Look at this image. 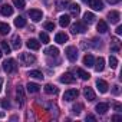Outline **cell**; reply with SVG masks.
<instances>
[{
	"mask_svg": "<svg viewBox=\"0 0 122 122\" xmlns=\"http://www.w3.org/2000/svg\"><path fill=\"white\" fill-rule=\"evenodd\" d=\"M65 53H66V56H68V59L71 60V62H76V59H78V49H76L75 46L66 47Z\"/></svg>",
	"mask_w": 122,
	"mask_h": 122,
	"instance_id": "6da1fadb",
	"label": "cell"
},
{
	"mask_svg": "<svg viewBox=\"0 0 122 122\" xmlns=\"http://www.w3.org/2000/svg\"><path fill=\"white\" fill-rule=\"evenodd\" d=\"M29 17L33 20V22H40L42 20V17H43V13L40 12V10H37V9H32V10H29Z\"/></svg>",
	"mask_w": 122,
	"mask_h": 122,
	"instance_id": "7a4b0ae2",
	"label": "cell"
},
{
	"mask_svg": "<svg viewBox=\"0 0 122 122\" xmlns=\"http://www.w3.org/2000/svg\"><path fill=\"white\" fill-rule=\"evenodd\" d=\"M71 32H72L73 35H76V33H85V32H86V26H85L83 23H81V22H76L75 25H72Z\"/></svg>",
	"mask_w": 122,
	"mask_h": 122,
	"instance_id": "3957f363",
	"label": "cell"
},
{
	"mask_svg": "<svg viewBox=\"0 0 122 122\" xmlns=\"http://www.w3.org/2000/svg\"><path fill=\"white\" fill-rule=\"evenodd\" d=\"M3 69L7 72V73H12V72H15L16 71V62L13 59H9V60H6V62L3 63Z\"/></svg>",
	"mask_w": 122,
	"mask_h": 122,
	"instance_id": "277c9868",
	"label": "cell"
},
{
	"mask_svg": "<svg viewBox=\"0 0 122 122\" xmlns=\"http://www.w3.org/2000/svg\"><path fill=\"white\" fill-rule=\"evenodd\" d=\"M78 95H79V92H78V89H69V91H66L65 93H63V99L65 101H73V99H76L78 98Z\"/></svg>",
	"mask_w": 122,
	"mask_h": 122,
	"instance_id": "5b68a950",
	"label": "cell"
},
{
	"mask_svg": "<svg viewBox=\"0 0 122 122\" xmlns=\"http://www.w3.org/2000/svg\"><path fill=\"white\" fill-rule=\"evenodd\" d=\"M20 60L26 65H30V63L36 62V57L33 55H30V53H20Z\"/></svg>",
	"mask_w": 122,
	"mask_h": 122,
	"instance_id": "8992f818",
	"label": "cell"
},
{
	"mask_svg": "<svg viewBox=\"0 0 122 122\" xmlns=\"http://www.w3.org/2000/svg\"><path fill=\"white\" fill-rule=\"evenodd\" d=\"M16 98H17V103L19 105H23L25 103V89L20 85L16 88Z\"/></svg>",
	"mask_w": 122,
	"mask_h": 122,
	"instance_id": "52a82bcc",
	"label": "cell"
},
{
	"mask_svg": "<svg viewBox=\"0 0 122 122\" xmlns=\"http://www.w3.org/2000/svg\"><path fill=\"white\" fill-rule=\"evenodd\" d=\"M59 81L62 82V83H73L75 81H76V78L72 75V73H69V72H66V73H63L62 76L59 78Z\"/></svg>",
	"mask_w": 122,
	"mask_h": 122,
	"instance_id": "ba28073f",
	"label": "cell"
},
{
	"mask_svg": "<svg viewBox=\"0 0 122 122\" xmlns=\"http://www.w3.org/2000/svg\"><path fill=\"white\" fill-rule=\"evenodd\" d=\"M96 88H98V91H99L101 93H106L109 85H108V82H105L103 79H98V81H96Z\"/></svg>",
	"mask_w": 122,
	"mask_h": 122,
	"instance_id": "9c48e42d",
	"label": "cell"
},
{
	"mask_svg": "<svg viewBox=\"0 0 122 122\" xmlns=\"http://www.w3.org/2000/svg\"><path fill=\"white\" fill-rule=\"evenodd\" d=\"M93 10H102L103 9V3L101 2V0H88V2H86Z\"/></svg>",
	"mask_w": 122,
	"mask_h": 122,
	"instance_id": "30bf717a",
	"label": "cell"
},
{
	"mask_svg": "<svg viewBox=\"0 0 122 122\" xmlns=\"http://www.w3.org/2000/svg\"><path fill=\"white\" fill-rule=\"evenodd\" d=\"M69 12H71V16H73V17H78L79 15H81V7H79V5H76V3H72V5H69Z\"/></svg>",
	"mask_w": 122,
	"mask_h": 122,
	"instance_id": "8fae6325",
	"label": "cell"
},
{
	"mask_svg": "<svg viewBox=\"0 0 122 122\" xmlns=\"http://www.w3.org/2000/svg\"><path fill=\"white\" fill-rule=\"evenodd\" d=\"M108 19H109V22H111V23H119L121 15H119V12L112 10V12H109V13H108Z\"/></svg>",
	"mask_w": 122,
	"mask_h": 122,
	"instance_id": "7c38bea8",
	"label": "cell"
},
{
	"mask_svg": "<svg viewBox=\"0 0 122 122\" xmlns=\"http://www.w3.org/2000/svg\"><path fill=\"white\" fill-rule=\"evenodd\" d=\"M83 96H85L88 101H93V99L96 98V95H95L93 89H92V88H89V86L83 88Z\"/></svg>",
	"mask_w": 122,
	"mask_h": 122,
	"instance_id": "4fadbf2b",
	"label": "cell"
},
{
	"mask_svg": "<svg viewBox=\"0 0 122 122\" xmlns=\"http://www.w3.org/2000/svg\"><path fill=\"white\" fill-rule=\"evenodd\" d=\"M68 40H69V36H68L66 33H63V32H60V33H57V35L55 36V42L59 43V45H62V43H65V42H68Z\"/></svg>",
	"mask_w": 122,
	"mask_h": 122,
	"instance_id": "5bb4252c",
	"label": "cell"
},
{
	"mask_svg": "<svg viewBox=\"0 0 122 122\" xmlns=\"http://www.w3.org/2000/svg\"><path fill=\"white\" fill-rule=\"evenodd\" d=\"M93 66H95V71L96 72H102L105 69V59L103 57H98L96 62L93 63Z\"/></svg>",
	"mask_w": 122,
	"mask_h": 122,
	"instance_id": "9a60e30c",
	"label": "cell"
},
{
	"mask_svg": "<svg viewBox=\"0 0 122 122\" xmlns=\"http://www.w3.org/2000/svg\"><path fill=\"white\" fill-rule=\"evenodd\" d=\"M109 109V105L106 103V102H101V103H98L96 106H95V111L98 112V113H101V115H103V113H106V111Z\"/></svg>",
	"mask_w": 122,
	"mask_h": 122,
	"instance_id": "2e32d148",
	"label": "cell"
},
{
	"mask_svg": "<svg viewBox=\"0 0 122 122\" xmlns=\"http://www.w3.org/2000/svg\"><path fill=\"white\" fill-rule=\"evenodd\" d=\"M93 63H95V57H93L91 53L83 56V65H85V66H88V68H92V66H93Z\"/></svg>",
	"mask_w": 122,
	"mask_h": 122,
	"instance_id": "e0dca14e",
	"label": "cell"
},
{
	"mask_svg": "<svg viewBox=\"0 0 122 122\" xmlns=\"http://www.w3.org/2000/svg\"><path fill=\"white\" fill-rule=\"evenodd\" d=\"M26 46H27L29 49H32V50H37V49L40 47V42L36 40V39H29L27 43H26Z\"/></svg>",
	"mask_w": 122,
	"mask_h": 122,
	"instance_id": "ac0fdd59",
	"label": "cell"
},
{
	"mask_svg": "<svg viewBox=\"0 0 122 122\" xmlns=\"http://www.w3.org/2000/svg\"><path fill=\"white\" fill-rule=\"evenodd\" d=\"M45 92H46L47 95H57V93H59V89H57L55 85L47 83V85L45 86Z\"/></svg>",
	"mask_w": 122,
	"mask_h": 122,
	"instance_id": "d6986e66",
	"label": "cell"
},
{
	"mask_svg": "<svg viewBox=\"0 0 122 122\" xmlns=\"http://www.w3.org/2000/svg\"><path fill=\"white\" fill-rule=\"evenodd\" d=\"M69 23H71V16H68V15H63V16H60V17H59V25L62 26V27H66V26H69Z\"/></svg>",
	"mask_w": 122,
	"mask_h": 122,
	"instance_id": "ffe728a7",
	"label": "cell"
},
{
	"mask_svg": "<svg viewBox=\"0 0 122 122\" xmlns=\"http://www.w3.org/2000/svg\"><path fill=\"white\" fill-rule=\"evenodd\" d=\"M96 29H98L99 33H106V32H108V25H106V22L99 20L98 25H96Z\"/></svg>",
	"mask_w": 122,
	"mask_h": 122,
	"instance_id": "44dd1931",
	"label": "cell"
},
{
	"mask_svg": "<svg viewBox=\"0 0 122 122\" xmlns=\"http://www.w3.org/2000/svg\"><path fill=\"white\" fill-rule=\"evenodd\" d=\"M2 15L3 16H12L13 15V7L12 6H9V5H5V6H2Z\"/></svg>",
	"mask_w": 122,
	"mask_h": 122,
	"instance_id": "7402d4cb",
	"label": "cell"
},
{
	"mask_svg": "<svg viewBox=\"0 0 122 122\" xmlns=\"http://www.w3.org/2000/svg\"><path fill=\"white\" fill-rule=\"evenodd\" d=\"M26 88H27V92H30V93H36V92H39V89H40V86H39L37 83H33V82H29Z\"/></svg>",
	"mask_w": 122,
	"mask_h": 122,
	"instance_id": "603a6c76",
	"label": "cell"
},
{
	"mask_svg": "<svg viewBox=\"0 0 122 122\" xmlns=\"http://www.w3.org/2000/svg\"><path fill=\"white\" fill-rule=\"evenodd\" d=\"M83 20H85V23L91 25V23H93V20H95V15L91 13V12H86V13L83 15Z\"/></svg>",
	"mask_w": 122,
	"mask_h": 122,
	"instance_id": "cb8c5ba5",
	"label": "cell"
},
{
	"mask_svg": "<svg viewBox=\"0 0 122 122\" xmlns=\"http://www.w3.org/2000/svg\"><path fill=\"white\" fill-rule=\"evenodd\" d=\"M15 26H16V27H25V26H26V19L22 17V16H17V17L15 19Z\"/></svg>",
	"mask_w": 122,
	"mask_h": 122,
	"instance_id": "d4e9b609",
	"label": "cell"
},
{
	"mask_svg": "<svg viewBox=\"0 0 122 122\" xmlns=\"http://www.w3.org/2000/svg\"><path fill=\"white\" fill-rule=\"evenodd\" d=\"M12 46H13V49H19L20 46H22V40H20V36H13V39H12Z\"/></svg>",
	"mask_w": 122,
	"mask_h": 122,
	"instance_id": "484cf974",
	"label": "cell"
},
{
	"mask_svg": "<svg viewBox=\"0 0 122 122\" xmlns=\"http://www.w3.org/2000/svg\"><path fill=\"white\" fill-rule=\"evenodd\" d=\"M45 53H46L47 56H57V55H59V49L50 46V47H47V49L45 50Z\"/></svg>",
	"mask_w": 122,
	"mask_h": 122,
	"instance_id": "4316f807",
	"label": "cell"
},
{
	"mask_svg": "<svg viewBox=\"0 0 122 122\" xmlns=\"http://www.w3.org/2000/svg\"><path fill=\"white\" fill-rule=\"evenodd\" d=\"M68 7V2L66 0H56V9L57 10H63Z\"/></svg>",
	"mask_w": 122,
	"mask_h": 122,
	"instance_id": "83f0119b",
	"label": "cell"
},
{
	"mask_svg": "<svg viewBox=\"0 0 122 122\" xmlns=\"http://www.w3.org/2000/svg\"><path fill=\"white\" fill-rule=\"evenodd\" d=\"M10 32V26L7 23H0V35H7Z\"/></svg>",
	"mask_w": 122,
	"mask_h": 122,
	"instance_id": "f1b7e54d",
	"label": "cell"
},
{
	"mask_svg": "<svg viewBox=\"0 0 122 122\" xmlns=\"http://www.w3.org/2000/svg\"><path fill=\"white\" fill-rule=\"evenodd\" d=\"M76 73H78V75H79V78H81V79H83V81H88V79L91 78V75H89L88 72H85L83 69H78V71H76Z\"/></svg>",
	"mask_w": 122,
	"mask_h": 122,
	"instance_id": "f546056e",
	"label": "cell"
},
{
	"mask_svg": "<svg viewBox=\"0 0 122 122\" xmlns=\"http://www.w3.org/2000/svg\"><path fill=\"white\" fill-rule=\"evenodd\" d=\"M29 76L30 78H35V79H43V73L40 71H30L29 72Z\"/></svg>",
	"mask_w": 122,
	"mask_h": 122,
	"instance_id": "4dcf8cb0",
	"label": "cell"
},
{
	"mask_svg": "<svg viewBox=\"0 0 122 122\" xmlns=\"http://www.w3.org/2000/svg\"><path fill=\"white\" fill-rule=\"evenodd\" d=\"M109 66L112 69H116L118 68V59L115 56H109Z\"/></svg>",
	"mask_w": 122,
	"mask_h": 122,
	"instance_id": "1f68e13d",
	"label": "cell"
},
{
	"mask_svg": "<svg viewBox=\"0 0 122 122\" xmlns=\"http://www.w3.org/2000/svg\"><path fill=\"white\" fill-rule=\"evenodd\" d=\"M2 50H3L5 53H10V50H12V47L9 46V43H7L6 40H3V42H2Z\"/></svg>",
	"mask_w": 122,
	"mask_h": 122,
	"instance_id": "d6a6232c",
	"label": "cell"
},
{
	"mask_svg": "<svg viewBox=\"0 0 122 122\" xmlns=\"http://www.w3.org/2000/svg\"><path fill=\"white\" fill-rule=\"evenodd\" d=\"M82 109H83V106H82L81 103H76V105H73V106H72V112H73V113H76V115H79Z\"/></svg>",
	"mask_w": 122,
	"mask_h": 122,
	"instance_id": "836d02e7",
	"label": "cell"
},
{
	"mask_svg": "<svg viewBox=\"0 0 122 122\" xmlns=\"http://www.w3.org/2000/svg\"><path fill=\"white\" fill-rule=\"evenodd\" d=\"M39 39H40V42H42V43H45V45H47V43H49V36H47L46 33H43V32L39 35Z\"/></svg>",
	"mask_w": 122,
	"mask_h": 122,
	"instance_id": "e575fe53",
	"label": "cell"
},
{
	"mask_svg": "<svg viewBox=\"0 0 122 122\" xmlns=\"http://www.w3.org/2000/svg\"><path fill=\"white\" fill-rule=\"evenodd\" d=\"M13 5L19 9H23L25 7V0H13Z\"/></svg>",
	"mask_w": 122,
	"mask_h": 122,
	"instance_id": "d590c367",
	"label": "cell"
},
{
	"mask_svg": "<svg viewBox=\"0 0 122 122\" xmlns=\"http://www.w3.org/2000/svg\"><path fill=\"white\" fill-rule=\"evenodd\" d=\"M45 29H46V30H50V32H53V30H55V23H52V22H47V23H45Z\"/></svg>",
	"mask_w": 122,
	"mask_h": 122,
	"instance_id": "8d00e7d4",
	"label": "cell"
},
{
	"mask_svg": "<svg viewBox=\"0 0 122 122\" xmlns=\"http://www.w3.org/2000/svg\"><path fill=\"white\" fill-rule=\"evenodd\" d=\"M92 46H93L95 49H99V47L102 46V43H101V40H98V39H93V40H92Z\"/></svg>",
	"mask_w": 122,
	"mask_h": 122,
	"instance_id": "74e56055",
	"label": "cell"
},
{
	"mask_svg": "<svg viewBox=\"0 0 122 122\" xmlns=\"http://www.w3.org/2000/svg\"><path fill=\"white\" fill-rule=\"evenodd\" d=\"M0 105H2V108H3V109H9V108H10L9 101H2V102H0Z\"/></svg>",
	"mask_w": 122,
	"mask_h": 122,
	"instance_id": "f35d334b",
	"label": "cell"
},
{
	"mask_svg": "<svg viewBox=\"0 0 122 122\" xmlns=\"http://www.w3.org/2000/svg\"><path fill=\"white\" fill-rule=\"evenodd\" d=\"M86 121H92V122H95L96 119H95V116H93V115H88V116H86Z\"/></svg>",
	"mask_w": 122,
	"mask_h": 122,
	"instance_id": "ab89813d",
	"label": "cell"
},
{
	"mask_svg": "<svg viewBox=\"0 0 122 122\" xmlns=\"http://www.w3.org/2000/svg\"><path fill=\"white\" fill-rule=\"evenodd\" d=\"M106 2L109 3V5H116V3H119L121 0H106Z\"/></svg>",
	"mask_w": 122,
	"mask_h": 122,
	"instance_id": "60d3db41",
	"label": "cell"
},
{
	"mask_svg": "<svg viewBox=\"0 0 122 122\" xmlns=\"http://www.w3.org/2000/svg\"><path fill=\"white\" fill-rule=\"evenodd\" d=\"M113 93H115V95H118V93H119V86H118V85H115V86H113Z\"/></svg>",
	"mask_w": 122,
	"mask_h": 122,
	"instance_id": "b9f144b4",
	"label": "cell"
},
{
	"mask_svg": "<svg viewBox=\"0 0 122 122\" xmlns=\"http://www.w3.org/2000/svg\"><path fill=\"white\" fill-rule=\"evenodd\" d=\"M116 35H122V26H118L116 27Z\"/></svg>",
	"mask_w": 122,
	"mask_h": 122,
	"instance_id": "7bdbcfd3",
	"label": "cell"
},
{
	"mask_svg": "<svg viewBox=\"0 0 122 122\" xmlns=\"http://www.w3.org/2000/svg\"><path fill=\"white\" fill-rule=\"evenodd\" d=\"M121 109H122V106H121L119 103H116V105H115V111H118V112H121Z\"/></svg>",
	"mask_w": 122,
	"mask_h": 122,
	"instance_id": "ee69618b",
	"label": "cell"
},
{
	"mask_svg": "<svg viewBox=\"0 0 122 122\" xmlns=\"http://www.w3.org/2000/svg\"><path fill=\"white\" fill-rule=\"evenodd\" d=\"M3 82H5L3 78H0V92H2V88H3Z\"/></svg>",
	"mask_w": 122,
	"mask_h": 122,
	"instance_id": "f6af8a7d",
	"label": "cell"
},
{
	"mask_svg": "<svg viewBox=\"0 0 122 122\" xmlns=\"http://www.w3.org/2000/svg\"><path fill=\"white\" fill-rule=\"evenodd\" d=\"M112 119H113V121H119V119H122V118H121V116H119V115H115V116H113V118H112Z\"/></svg>",
	"mask_w": 122,
	"mask_h": 122,
	"instance_id": "bcb514c9",
	"label": "cell"
},
{
	"mask_svg": "<svg viewBox=\"0 0 122 122\" xmlns=\"http://www.w3.org/2000/svg\"><path fill=\"white\" fill-rule=\"evenodd\" d=\"M112 50H115V52H118V50H119V47H118V46H113V47H112Z\"/></svg>",
	"mask_w": 122,
	"mask_h": 122,
	"instance_id": "7dc6e473",
	"label": "cell"
},
{
	"mask_svg": "<svg viewBox=\"0 0 122 122\" xmlns=\"http://www.w3.org/2000/svg\"><path fill=\"white\" fill-rule=\"evenodd\" d=\"M0 118H5V112H0Z\"/></svg>",
	"mask_w": 122,
	"mask_h": 122,
	"instance_id": "c3c4849f",
	"label": "cell"
},
{
	"mask_svg": "<svg viewBox=\"0 0 122 122\" xmlns=\"http://www.w3.org/2000/svg\"><path fill=\"white\" fill-rule=\"evenodd\" d=\"M2 56H3V53H2V49H0V59H2Z\"/></svg>",
	"mask_w": 122,
	"mask_h": 122,
	"instance_id": "681fc988",
	"label": "cell"
},
{
	"mask_svg": "<svg viewBox=\"0 0 122 122\" xmlns=\"http://www.w3.org/2000/svg\"><path fill=\"white\" fill-rule=\"evenodd\" d=\"M83 2H88V0H83Z\"/></svg>",
	"mask_w": 122,
	"mask_h": 122,
	"instance_id": "f907efd6",
	"label": "cell"
},
{
	"mask_svg": "<svg viewBox=\"0 0 122 122\" xmlns=\"http://www.w3.org/2000/svg\"><path fill=\"white\" fill-rule=\"evenodd\" d=\"M0 2H2V0H0Z\"/></svg>",
	"mask_w": 122,
	"mask_h": 122,
	"instance_id": "816d5d0a",
	"label": "cell"
}]
</instances>
